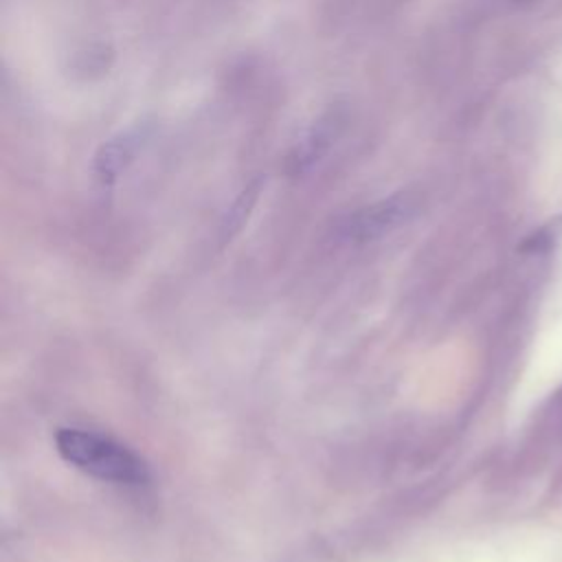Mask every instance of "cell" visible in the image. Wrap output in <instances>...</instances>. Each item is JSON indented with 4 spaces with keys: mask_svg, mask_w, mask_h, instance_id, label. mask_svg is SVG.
Returning a JSON list of instances; mask_svg holds the SVG:
<instances>
[{
    "mask_svg": "<svg viewBox=\"0 0 562 562\" xmlns=\"http://www.w3.org/2000/svg\"><path fill=\"white\" fill-rule=\"evenodd\" d=\"M57 454L75 470L108 483L145 485L149 481L147 463L127 446L83 428H57Z\"/></svg>",
    "mask_w": 562,
    "mask_h": 562,
    "instance_id": "obj_1",
    "label": "cell"
},
{
    "mask_svg": "<svg viewBox=\"0 0 562 562\" xmlns=\"http://www.w3.org/2000/svg\"><path fill=\"white\" fill-rule=\"evenodd\" d=\"M411 211V202L404 195H395L389 200H380L358 213H353L345 224V235L349 239H375L391 228H395Z\"/></svg>",
    "mask_w": 562,
    "mask_h": 562,
    "instance_id": "obj_2",
    "label": "cell"
},
{
    "mask_svg": "<svg viewBox=\"0 0 562 562\" xmlns=\"http://www.w3.org/2000/svg\"><path fill=\"white\" fill-rule=\"evenodd\" d=\"M336 127H338V119L336 116H327L316 121L303 136L301 140L294 145L292 154H290V167L292 171H305L310 169L331 145V140L336 138Z\"/></svg>",
    "mask_w": 562,
    "mask_h": 562,
    "instance_id": "obj_3",
    "label": "cell"
},
{
    "mask_svg": "<svg viewBox=\"0 0 562 562\" xmlns=\"http://www.w3.org/2000/svg\"><path fill=\"white\" fill-rule=\"evenodd\" d=\"M136 143H138L136 136L125 134V136H119V138L110 140L108 145H103L97 156V162H94L99 178L112 182L123 171V167L132 160Z\"/></svg>",
    "mask_w": 562,
    "mask_h": 562,
    "instance_id": "obj_4",
    "label": "cell"
},
{
    "mask_svg": "<svg viewBox=\"0 0 562 562\" xmlns=\"http://www.w3.org/2000/svg\"><path fill=\"white\" fill-rule=\"evenodd\" d=\"M560 237H562V217H551L525 237V241L520 244V250L529 255H547L558 246Z\"/></svg>",
    "mask_w": 562,
    "mask_h": 562,
    "instance_id": "obj_5",
    "label": "cell"
},
{
    "mask_svg": "<svg viewBox=\"0 0 562 562\" xmlns=\"http://www.w3.org/2000/svg\"><path fill=\"white\" fill-rule=\"evenodd\" d=\"M255 195H257V189H248L241 193V198L235 202L228 220H226V233H233L239 228V224L244 222V217L248 215V209L252 206L255 202Z\"/></svg>",
    "mask_w": 562,
    "mask_h": 562,
    "instance_id": "obj_6",
    "label": "cell"
}]
</instances>
